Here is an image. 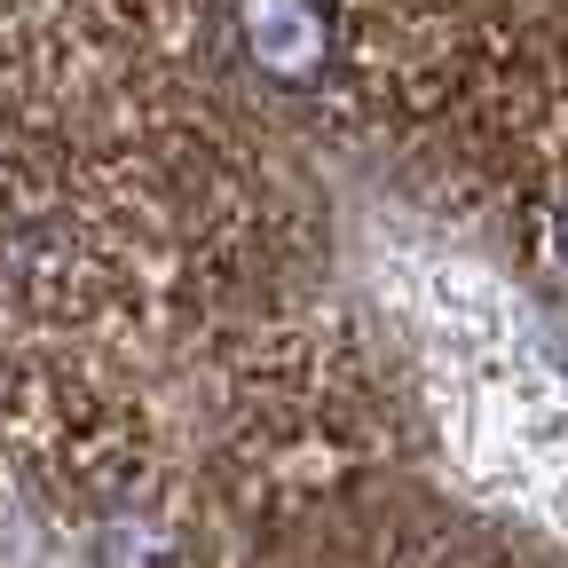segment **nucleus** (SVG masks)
<instances>
[{"instance_id": "f03ea898", "label": "nucleus", "mask_w": 568, "mask_h": 568, "mask_svg": "<svg viewBox=\"0 0 568 568\" xmlns=\"http://www.w3.org/2000/svg\"><path fill=\"white\" fill-rule=\"evenodd\" d=\"M552 253H560V268H568V205H560V222H552Z\"/></svg>"}, {"instance_id": "f257e3e1", "label": "nucleus", "mask_w": 568, "mask_h": 568, "mask_svg": "<svg viewBox=\"0 0 568 568\" xmlns=\"http://www.w3.org/2000/svg\"><path fill=\"white\" fill-rule=\"evenodd\" d=\"M237 40L245 55L268 71V80H316L324 71V48H332V24L316 0H237Z\"/></svg>"}]
</instances>
